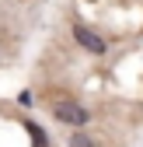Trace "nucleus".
I'll use <instances>...</instances> for the list:
<instances>
[{
  "mask_svg": "<svg viewBox=\"0 0 143 147\" xmlns=\"http://www.w3.org/2000/svg\"><path fill=\"white\" fill-rule=\"evenodd\" d=\"M52 112H56V119H63V123H70V126H84V123H87V112H84L80 105H74V102H56Z\"/></svg>",
  "mask_w": 143,
  "mask_h": 147,
  "instance_id": "nucleus-1",
  "label": "nucleus"
},
{
  "mask_svg": "<svg viewBox=\"0 0 143 147\" xmlns=\"http://www.w3.org/2000/svg\"><path fill=\"white\" fill-rule=\"evenodd\" d=\"M74 39H77L87 53H105V46H108L101 35H94L91 28H84V25H74Z\"/></svg>",
  "mask_w": 143,
  "mask_h": 147,
  "instance_id": "nucleus-2",
  "label": "nucleus"
},
{
  "mask_svg": "<svg viewBox=\"0 0 143 147\" xmlns=\"http://www.w3.org/2000/svg\"><path fill=\"white\" fill-rule=\"evenodd\" d=\"M70 147H91V140H87L84 133H74L70 137Z\"/></svg>",
  "mask_w": 143,
  "mask_h": 147,
  "instance_id": "nucleus-3",
  "label": "nucleus"
}]
</instances>
